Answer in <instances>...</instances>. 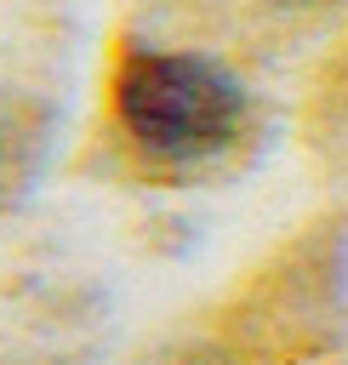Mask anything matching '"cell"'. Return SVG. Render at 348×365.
<instances>
[{"instance_id": "1", "label": "cell", "mask_w": 348, "mask_h": 365, "mask_svg": "<svg viewBox=\"0 0 348 365\" xmlns=\"http://www.w3.org/2000/svg\"><path fill=\"white\" fill-rule=\"evenodd\" d=\"M114 120L137 154L160 165H200L234 148L245 125V86L200 51H126L114 68Z\"/></svg>"}, {"instance_id": "2", "label": "cell", "mask_w": 348, "mask_h": 365, "mask_svg": "<svg viewBox=\"0 0 348 365\" xmlns=\"http://www.w3.org/2000/svg\"><path fill=\"white\" fill-rule=\"evenodd\" d=\"M51 137H57V114L51 103H40L34 91L0 86V211H11L46 171L51 160Z\"/></svg>"}, {"instance_id": "3", "label": "cell", "mask_w": 348, "mask_h": 365, "mask_svg": "<svg viewBox=\"0 0 348 365\" xmlns=\"http://www.w3.org/2000/svg\"><path fill=\"white\" fill-rule=\"evenodd\" d=\"M160 365H240L228 348H211V342H194V348H183V354H171V359H160Z\"/></svg>"}, {"instance_id": "4", "label": "cell", "mask_w": 348, "mask_h": 365, "mask_svg": "<svg viewBox=\"0 0 348 365\" xmlns=\"http://www.w3.org/2000/svg\"><path fill=\"white\" fill-rule=\"evenodd\" d=\"M268 6H319V0H268Z\"/></svg>"}]
</instances>
